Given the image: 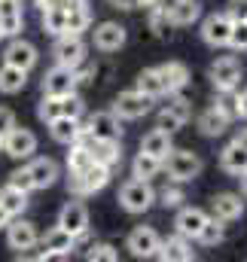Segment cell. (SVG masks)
Wrapping results in <instances>:
<instances>
[{"label": "cell", "mask_w": 247, "mask_h": 262, "mask_svg": "<svg viewBox=\"0 0 247 262\" xmlns=\"http://www.w3.org/2000/svg\"><path fill=\"white\" fill-rule=\"evenodd\" d=\"M153 201H156V192H153L150 180H137L134 177V180H128L119 189V204L128 213H143V210L153 207Z\"/></svg>", "instance_id": "obj_2"}, {"label": "cell", "mask_w": 247, "mask_h": 262, "mask_svg": "<svg viewBox=\"0 0 247 262\" xmlns=\"http://www.w3.org/2000/svg\"><path fill=\"white\" fill-rule=\"evenodd\" d=\"M76 82H79L76 70L55 64L52 70H46V76H43V95H58V98L70 95V92H76Z\"/></svg>", "instance_id": "obj_9"}, {"label": "cell", "mask_w": 247, "mask_h": 262, "mask_svg": "<svg viewBox=\"0 0 247 262\" xmlns=\"http://www.w3.org/2000/svg\"><path fill=\"white\" fill-rule=\"evenodd\" d=\"M37 116H40L43 122L58 119V116H61V98H58V95H43V101H40V107H37Z\"/></svg>", "instance_id": "obj_38"}, {"label": "cell", "mask_w": 247, "mask_h": 262, "mask_svg": "<svg viewBox=\"0 0 247 262\" xmlns=\"http://www.w3.org/2000/svg\"><path fill=\"white\" fill-rule=\"evenodd\" d=\"M220 168L223 171H229V174H244L247 171V149L244 146H238L235 140L229 143V146H223V152H220Z\"/></svg>", "instance_id": "obj_29"}, {"label": "cell", "mask_w": 247, "mask_h": 262, "mask_svg": "<svg viewBox=\"0 0 247 262\" xmlns=\"http://www.w3.org/2000/svg\"><path fill=\"white\" fill-rule=\"evenodd\" d=\"M235 143H238V146H244V149H247V128H241L238 134H235Z\"/></svg>", "instance_id": "obj_49"}, {"label": "cell", "mask_w": 247, "mask_h": 262, "mask_svg": "<svg viewBox=\"0 0 247 262\" xmlns=\"http://www.w3.org/2000/svg\"><path fill=\"white\" fill-rule=\"evenodd\" d=\"M64 18H67V15H64V9H58V6H55V9H43V31L52 34V37H61L64 34Z\"/></svg>", "instance_id": "obj_37"}, {"label": "cell", "mask_w": 247, "mask_h": 262, "mask_svg": "<svg viewBox=\"0 0 247 262\" xmlns=\"http://www.w3.org/2000/svg\"><path fill=\"white\" fill-rule=\"evenodd\" d=\"M28 174H31L34 189H49V186L58 180V162H55V159H49V156L34 159V162L28 165Z\"/></svg>", "instance_id": "obj_22"}, {"label": "cell", "mask_w": 247, "mask_h": 262, "mask_svg": "<svg viewBox=\"0 0 247 262\" xmlns=\"http://www.w3.org/2000/svg\"><path fill=\"white\" fill-rule=\"evenodd\" d=\"M204 247H217L223 238H226V226H223V220H217V216H208L204 220V226H201V232L195 235Z\"/></svg>", "instance_id": "obj_34"}, {"label": "cell", "mask_w": 247, "mask_h": 262, "mask_svg": "<svg viewBox=\"0 0 247 262\" xmlns=\"http://www.w3.org/2000/svg\"><path fill=\"white\" fill-rule=\"evenodd\" d=\"M9 186H15L18 192H31V189H34V183H31V174H28V168H18V171H12V174H9Z\"/></svg>", "instance_id": "obj_42"}, {"label": "cell", "mask_w": 247, "mask_h": 262, "mask_svg": "<svg viewBox=\"0 0 247 262\" xmlns=\"http://www.w3.org/2000/svg\"><path fill=\"white\" fill-rule=\"evenodd\" d=\"M79 143L89 149V156H92V162H98V165H107V168H113L119 159H122V146H119V140H104V137H92V134H79Z\"/></svg>", "instance_id": "obj_5"}, {"label": "cell", "mask_w": 247, "mask_h": 262, "mask_svg": "<svg viewBox=\"0 0 247 262\" xmlns=\"http://www.w3.org/2000/svg\"><path fill=\"white\" fill-rule=\"evenodd\" d=\"M52 55H55V64L70 67V70H79L83 61H86V43H83L79 34H61V37L55 40Z\"/></svg>", "instance_id": "obj_4"}, {"label": "cell", "mask_w": 247, "mask_h": 262, "mask_svg": "<svg viewBox=\"0 0 247 262\" xmlns=\"http://www.w3.org/2000/svg\"><path fill=\"white\" fill-rule=\"evenodd\" d=\"M0 40H3V31H0Z\"/></svg>", "instance_id": "obj_53"}, {"label": "cell", "mask_w": 247, "mask_h": 262, "mask_svg": "<svg viewBox=\"0 0 247 262\" xmlns=\"http://www.w3.org/2000/svg\"><path fill=\"white\" fill-rule=\"evenodd\" d=\"M238 177H241V198L247 201V171L244 174H238Z\"/></svg>", "instance_id": "obj_50"}, {"label": "cell", "mask_w": 247, "mask_h": 262, "mask_svg": "<svg viewBox=\"0 0 247 262\" xmlns=\"http://www.w3.org/2000/svg\"><path fill=\"white\" fill-rule=\"evenodd\" d=\"M150 110H153V98L143 95V92H137V89L119 92V98L113 101V113H116L119 119H140V116H147Z\"/></svg>", "instance_id": "obj_6"}, {"label": "cell", "mask_w": 247, "mask_h": 262, "mask_svg": "<svg viewBox=\"0 0 247 262\" xmlns=\"http://www.w3.org/2000/svg\"><path fill=\"white\" fill-rule=\"evenodd\" d=\"M76 247V238L61 229V226H52L46 235H43V253H37L34 259H55V256H70V250Z\"/></svg>", "instance_id": "obj_7"}, {"label": "cell", "mask_w": 247, "mask_h": 262, "mask_svg": "<svg viewBox=\"0 0 247 262\" xmlns=\"http://www.w3.org/2000/svg\"><path fill=\"white\" fill-rule=\"evenodd\" d=\"M9 128H15V113L9 107H0V149H3V137L9 134Z\"/></svg>", "instance_id": "obj_43"}, {"label": "cell", "mask_w": 247, "mask_h": 262, "mask_svg": "<svg viewBox=\"0 0 247 262\" xmlns=\"http://www.w3.org/2000/svg\"><path fill=\"white\" fill-rule=\"evenodd\" d=\"M140 6H150V9H156V6H162V0H140Z\"/></svg>", "instance_id": "obj_52"}, {"label": "cell", "mask_w": 247, "mask_h": 262, "mask_svg": "<svg viewBox=\"0 0 247 262\" xmlns=\"http://www.w3.org/2000/svg\"><path fill=\"white\" fill-rule=\"evenodd\" d=\"M134 89H137V92H143V95H150L153 101L165 95V89H162V79H159V70H156V67L140 70V73H137V85H134Z\"/></svg>", "instance_id": "obj_32"}, {"label": "cell", "mask_w": 247, "mask_h": 262, "mask_svg": "<svg viewBox=\"0 0 247 262\" xmlns=\"http://www.w3.org/2000/svg\"><path fill=\"white\" fill-rule=\"evenodd\" d=\"M92 165V156H89V149L76 140V143H70V152H67V171L70 174H79V171H86Z\"/></svg>", "instance_id": "obj_35"}, {"label": "cell", "mask_w": 247, "mask_h": 262, "mask_svg": "<svg viewBox=\"0 0 247 262\" xmlns=\"http://www.w3.org/2000/svg\"><path fill=\"white\" fill-rule=\"evenodd\" d=\"M229 46H232V49H247V21H232Z\"/></svg>", "instance_id": "obj_41"}, {"label": "cell", "mask_w": 247, "mask_h": 262, "mask_svg": "<svg viewBox=\"0 0 247 262\" xmlns=\"http://www.w3.org/2000/svg\"><path fill=\"white\" fill-rule=\"evenodd\" d=\"M107 183H110V168H107V165H98V162H92V165H89L86 171H79V174H70V180H67V186H70L73 192H79V195L101 192Z\"/></svg>", "instance_id": "obj_3"}, {"label": "cell", "mask_w": 247, "mask_h": 262, "mask_svg": "<svg viewBox=\"0 0 247 262\" xmlns=\"http://www.w3.org/2000/svg\"><path fill=\"white\" fill-rule=\"evenodd\" d=\"M174 146H171V134L165 128H153L143 134V140H140V152H147V156H153V159H165L168 152H171Z\"/></svg>", "instance_id": "obj_25"}, {"label": "cell", "mask_w": 247, "mask_h": 262, "mask_svg": "<svg viewBox=\"0 0 247 262\" xmlns=\"http://www.w3.org/2000/svg\"><path fill=\"white\" fill-rule=\"evenodd\" d=\"M226 15H229L232 21H247V0H229Z\"/></svg>", "instance_id": "obj_44"}, {"label": "cell", "mask_w": 247, "mask_h": 262, "mask_svg": "<svg viewBox=\"0 0 247 262\" xmlns=\"http://www.w3.org/2000/svg\"><path fill=\"white\" fill-rule=\"evenodd\" d=\"M204 220H208V213H204L201 207H180V213H177V220H174L177 235H183V238H195V235L201 232Z\"/></svg>", "instance_id": "obj_26"}, {"label": "cell", "mask_w": 247, "mask_h": 262, "mask_svg": "<svg viewBox=\"0 0 247 262\" xmlns=\"http://www.w3.org/2000/svg\"><path fill=\"white\" fill-rule=\"evenodd\" d=\"M58 226L67 229L73 238L86 235L89 232V210H86V204L83 201H67L61 207V213H58Z\"/></svg>", "instance_id": "obj_17"}, {"label": "cell", "mask_w": 247, "mask_h": 262, "mask_svg": "<svg viewBox=\"0 0 247 262\" xmlns=\"http://www.w3.org/2000/svg\"><path fill=\"white\" fill-rule=\"evenodd\" d=\"M3 64L22 67V70H31L37 64V46L28 43V40H12L3 52Z\"/></svg>", "instance_id": "obj_21"}, {"label": "cell", "mask_w": 247, "mask_h": 262, "mask_svg": "<svg viewBox=\"0 0 247 262\" xmlns=\"http://www.w3.org/2000/svg\"><path fill=\"white\" fill-rule=\"evenodd\" d=\"M159 70V79H162V89L165 95H177L189 85V67L183 61H168V64L156 67Z\"/></svg>", "instance_id": "obj_19"}, {"label": "cell", "mask_w": 247, "mask_h": 262, "mask_svg": "<svg viewBox=\"0 0 247 262\" xmlns=\"http://www.w3.org/2000/svg\"><path fill=\"white\" fill-rule=\"evenodd\" d=\"M162 168L168 171V177L174 183H189L201 174V159L189 149H171L165 159H162Z\"/></svg>", "instance_id": "obj_1"}, {"label": "cell", "mask_w": 247, "mask_h": 262, "mask_svg": "<svg viewBox=\"0 0 247 262\" xmlns=\"http://www.w3.org/2000/svg\"><path fill=\"white\" fill-rule=\"evenodd\" d=\"M211 207H214V216L223 220V223H232V220H241L244 213V198L238 192H220V195L211 198Z\"/></svg>", "instance_id": "obj_20"}, {"label": "cell", "mask_w": 247, "mask_h": 262, "mask_svg": "<svg viewBox=\"0 0 247 262\" xmlns=\"http://www.w3.org/2000/svg\"><path fill=\"white\" fill-rule=\"evenodd\" d=\"M86 259L89 262H116L119 259V253H116L113 244H92L89 253H86Z\"/></svg>", "instance_id": "obj_40"}, {"label": "cell", "mask_w": 247, "mask_h": 262, "mask_svg": "<svg viewBox=\"0 0 247 262\" xmlns=\"http://www.w3.org/2000/svg\"><path fill=\"white\" fill-rule=\"evenodd\" d=\"M162 204H165V207H180V204H183V192H180V189H177V186H171V189H162Z\"/></svg>", "instance_id": "obj_45"}, {"label": "cell", "mask_w": 247, "mask_h": 262, "mask_svg": "<svg viewBox=\"0 0 247 262\" xmlns=\"http://www.w3.org/2000/svg\"><path fill=\"white\" fill-rule=\"evenodd\" d=\"M37 6L40 9H55V6L61 9V0H37Z\"/></svg>", "instance_id": "obj_48"}, {"label": "cell", "mask_w": 247, "mask_h": 262, "mask_svg": "<svg viewBox=\"0 0 247 262\" xmlns=\"http://www.w3.org/2000/svg\"><path fill=\"white\" fill-rule=\"evenodd\" d=\"M0 207L9 213V216H22L25 213V207H28V192H18L15 186H3L0 189Z\"/></svg>", "instance_id": "obj_31"}, {"label": "cell", "mask_w": 247, "mask_h": 262, "mask_svg": "<svg viewBox=\"0 0 247 262\" xmlns=\"http://www.w3.org/2000/svg\"><path fill=\"white\" fill-rule=\"evenodd\" d=\"M229 122H232V119H229L220 107H208V110L198 116V131H201L204 137H220L223 131L229 128Z\"/></svg>", "instance_id": "obj_28"}, {"label": "cell", "mask_w": 247, "mask_h": 262, "mask_svg": "<svg viewBox=\"0 0 247 262\" xmlns=\"http://www.w3.org/2000/svg\"><path fill=\"white\" fill-rule=\"evenodd\" d=\"M46 125H49V131H52V140H58V143H64V146L76 143L79 134H83L79 119H73V116H58V119H52V122H46Z\"/></svg>", "instance_id": "obj_27"}, {"label": "cell", "mask_w": 247, "mask_h": 262, "mask_svg": "<svg viewBox=\"0 0 247 262\" xmlns=\"http://www.w3.org/2000/svg\"><path fill=\"white\" fill-rule=\"evenodd\" d=\"M86 134H92V137H104V140H119V134H122V125H119V116L113 113V110H98V113H92L89 116V122H86Z\"/></svg>", "instance_id": "obj_10"}, {"label": "cell", "mask_w": 247, "mask_h": 262, "mask_svg": "<svg viewBox=\"0 0 247 262\" xmlns=\"http://www.w3.org/2000/svg\"><path fill=\"white\" fill-rule=\"evenodd\" d=\"M156 256H159V259H165V262H192V259H195L192 238L174 235V238H168V241H159Z\"/></svg>", "instance_id": "obj_18"}, {"label": "cell", "mask_w": 247, "mask_h": 262, "mask_svg": "<svg viewBox=\"0 0 247 262\" xmlns=\"http://www.w3.org/2000/svg\"><path fill=\"white\" fill-rule=\"evenodd\" d=\"M9 220H12V216H9V213L0 207V229H6V223H9Z\"/></svg>", "instance_id": "obj_51"}, {"label": "cell", "mask_w": 247, "mask_h": 262, "mask_svg": "<svg viewBox=\"0 0 247 262\" xmlns=\"http://www.w3.org/2000/svg\"><path fill=\"white\" fill-rule=\"evenodd\" d=\"M238 79H241V64H238V58L226 55V58H217V61L211 64V82H214L217 92H223V89H235Z\"/></svg>", "instance_id": "obj_12"}, {"label": "cell", "mask_w": 247, "mask_h": 262, "mask_svg": "<svg viewBox=\"0 0 247 262\" xmlns=\"http://www.w3.org/2000/svg\"><path fill=\"white\" fill-rule=\"evenodd\" d=\"M67 18H64V34H83L89 25H92V12L89 9H70V12H64Z\"/></svg>", "instance_id": "obj_36"}, {"label": "cell", "mask_w": 247, "mask_h": 262, "mask_svg": "<svg viewBox=\"0 0 247 262\" xmlns=\"http://www.w3.org/2000/svg\"><path fill=\"white\" fill-rule=\"evenodd\" d=\"M37 241H40V235H37V226H34V223H28V220L6 223V244H9L12 250L25 253V250H31Z\"/></svg>", "instance_id": "obj_13"}, {"label": "cell", "mask_w": 247, "mask_h": 262, "mask_svg": "<svg viewBox=\"0 0 247 262\" xmlns=\"http://www.w3.org/2000/svg\"><path fill=\"white\" fill-rule=\"evenodd\" d=\"M125 40H128V34L119 21H101L95 28V49H101V52H119Z\"/></svg>", "instance_id": "obj_16"}, {"label": "cell", "mask_w": 247, "mask_h": 262, "mask_svg": "<svg viewBox=\"0 0 247 262\" xmlns=\"http://www.w3.org/2000/svg\"><path fill=\"white\" fill-rule=\"evenodd\" d=\"M3 149L9 159L22 162V159H31L37 152V134L28 128H9V134L3 137Z\"/></svg>", "instance_id": "obj_8"}, {"label": "cell", "mask_w": 247, "mask_h": 262, "mask_svg": "<svg viewBox=\"0 0 247 262\" xmlns=\"http://www.w3.org/2000/svg\"><path fill=\"white\" fill-rule=\"evenodd\" d=\"M159 171H162V162L153 159V156H147V152H137L134 162H131V174H134L137 180H153Z\"/></svg>", "instance_id": "obj_33"}, {"label": "cell", "mask_w": 247, "mask_h": 262, "mask_svg": "<svg viewBox=\"0 0 247 262\" xmlns=\"http://www.w3.org/2000/svg\"><path fill=\"white\" fill-rule=\"evenodd\" d=\"M165 15H168L171 25L183 28V25H192V21L201 15V3H198V0H174V3L165 6Z\"/></svg>", "instance_id": "obj_24"}, {"label": "cell", "mask_w": 247, "mask_h": 262, "mask_svg": "<svg viewBox=\"0 0 247 262\" xmlns=\"http://www.w3.org/2000/svg\"><path fill=\"white\" fill-rule=\"evenodd\" d=\"M229 31H232V18L226 12H214L201 21V40L208 46H229Z\"/></svg>", "instance_id": "obj_11"}, {"label": "cell", "mask_w": 247, "mask_h": 262, "mask_svg": "<svg viewBox=\"0 0 247 262\" xmlns=\"http://www.w3.org/2000/svg\"><path fill=\"white\" fill-rule=\"evenodd\" d=\"M159 232L156 229H150V226H137L131 235H128V250H131V256H137V259H150V256H156V250H159Z\"/></svg>", "instance_id": "obj_14"}, {"label": "cell", "mask_w": 247, "mask_h": 262, "mask_svg": "<svg viewBox=\"0 0 247 262\" xmlns=\"http://www.w3.org/2000/svg\"><path fill=\"white\" fill-rule=\"evenodd\" d=\"M238 116H244L247 119V89L238 95Z\"/></svg>", "instance_id": "obj_47"}, {"label": "cell", "mask_w": 247, "mask_h": 262, "mask_svg": "<svg viewBox=\"0 0 247 262\" xmlns=\"http://www.w3.org/2000/svg\"><path fill=\"white\" fill-rule=\"evenodd\" d=\"M25 82H28V70L12 67V64L0 67V92H3V95H15V92H22Z\"/></svg>", "instance_id": "obj_30"}, {"label": "cell", "mask_w": 247, "mask_h": 262, "mask_svg": "<svg viewBox=\"0 0 247 262\" xmlns=\"http://www.w3.org/2000/svg\"><path fill=\"white\" fill-rule=\"evenodd\" d=\"M189 101L186 98H174V101H168L162 110H159V128H165L168 134H174V131H180L189 122Z\"/></svg>", "instance_id": "obj_15"}, {"label": "cell", "mask_w": 247, "mask_h": 262, "mask_svg": "<svg viewBox=\"0 0 247 262\" xmlns=\"http://www.w3.org/2000/svg\"><path fill=\"white\" fill-rule=\"evenodd\" d=\"M116 9H125V12H131V9H137L140 6V0H110Z\"/></svg>", "instance_id": "obj_46"}, {"label": "cell", "mask_w": 247, "mask_h": 262, "mask_svg": "<svg viewBox=\"0 0 247 262\" xmlns=\"http://www.w3.org/2000/svg\"><path fill=\"white\" fill-rule=\"evenodd\" d=\"M22 25H25L22 3L18 0H0V31H3V37H18Z\"/></svg>", "instance_id": "obj_23"}, {"label": "cell", "mask_w": 247, "mask_h": 262, "mask_svg": "<svg viewBox=\"0 0 247 262\" xmlns=\"http://www.w3.org/2000/svg\"><path fill=\"white\" fill-rule=\"evenodd\" d=\"M214 107H220L229 119H232V116H238V95H235V89H223V92H217Z\"/></svg>", "instance_id": "obj_39"}]
</instances>
